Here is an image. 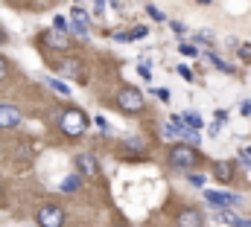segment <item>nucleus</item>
I'll use <instances>...</instances> for the list:
<instances>
[{"label": "nucleus", "mask_w": 251, "mask_h": 227, "mask_svg": "<svg viewBox=\"0 0 251 227\" xmlns=\"http://www.w3.org/2000/svg\"><path fill=\"white\" fill-rule=\"evenodd\" d=\"M62 189L64 192H76L79 189V175H70L67 181H62Z\"/></svg>", "instance_id": "dca6fc26"}, {"label": "nucleus", "mask_w": 251, "mask_h": 227, "mask_svg": "<svg viewBox=\"0 0 251 227\" xmlns=\"http://www.w3.org/2000/svg\"><path fill=\"white\" fill-rule=\"evenodd\" d=\"M199 3H210V0H199Z\"/></svg>", "instance_id": "2f4dec72"}, {"label": "nucleus", "mask_w": 251, "mask_h": 227, "mask_svg": "<svg viewBox=\"0 0 251 227\" xmlns=\"http://www.w3.org/2000/svg\"><path fill=\"white\" fill-rule=\"evenodd\" d=\"M249 155H251V149H249Z\"/></svg>", "instance_id": "473e14b6"}, {"label": "nucleus", "mask_w": 251, "mask_h": 227, "mask_svg": "<svg viewBox=\"0 0 251 227\" xmlns=\"http://www.w3.org/2000/svg\"><path fill=\"white\" fill-rule=\"evenodd\" d=\"M44 44L53 47V50H67V47H70V38L62 35L59 29H53V32H44Z\"/></svg>", "instance_id": "9d476101"}, {"label": "nucleus", "mask_w": 251, "mask_h": 227, "mask_svg": "<svg viewBox=\"0 0 251 227\" xmlns=\"http://www.w3.org/2000/svg\"><path fill=\"white\" fill-rule=\"evenodd\" d=\"M21 125V111L15 105H0V128H15Z\"/></svg>", "instance_id": "0eeeda50"}, {"label": "nucleus", "mask_w": 251, "mask_h": 227, "mask_svg": "<svg viewBox=\"0 0 251 227\" xmlns=\"http://www.w3.org/2000/svg\"><path fill=\"white\" fill-rule=\"evenodd\" d=\"M76 169H79V175H97L100 172V163H97V158L94 155H79L76 158Z\"/></svg>", "instance_id": "6e6552de"}, {"label": "nucleus", "mask_w": 251, "mask_h": 227, "mask_svg": "<svg viewBox=\"0 0 251 227\" xmlns=\"http://www.w3.org/2000/svg\"><path fill=\"white\" fill-rule=\"evenodd\" d=\"M111 38H114V41H120V44H126V41H131V35H128V32H114Z\"/></svg>", "instance_id": "412c9836"}, {"label": "nucleus", "mask_w": 251, "mask_h": 227, "mask_svg": "<svg viewBox=\"0 0 251 227\" xmlns=\"http://www.w3.org/2000/svg\"><path fill=\"white\" fill-rule=\"evenodd\" d=\"M0 44H6V32L3 29H0Z\"/></svg>", "instance_id": "c756f323"}, {"label": "nucleus", "mask_w": 251, "mask_h": 227, "mask_svg": "<svg viewBox=\"0 0 251 227\" xmlns=\"http://www.w3.org/2000/svg\"><path fill=\"white\" fill-rule=\"evenodd\" d=\"M196 160H199V155H196V149H193V146L178 143V146H173V149H170V166H173V169H193V166H196Z\"/></svg>", "instance_id": "f03ea898"}, {"label": "nucleus", "mask_w": 251, "mask_h": 227, "mask_svg": "<svg viewBox=\"0 0 251 227\" xmlns=\"http://www.w3.org/2000/svg\"><path fill=\"white\" fill-rule=\"evenodd\" d=\"M117 108H123L126 114H137L143 108V96L137 88H120L117 91Z\"/></svg>", "instance_id": "7ed1b4c3"}, {"label": "nucleus", "mask_w": 251, "mask_h": 227, "mask_svg": "<svg viewBox=\"0 0 251 227\" xmlns=\"http://www.w3.org/2000/svg\"><path fill=\"white\" fill-rule=\"evenodd\" d=\"M6 73H9V64H6V58H0V79H3Z\"/></svg>", "instance_id": "a878e982"}, {"label": "nucleus", "mask_w": 251, "mask_h": 227, "mask_svg": "<svg viewBox=\"0 0 251 227\" xmlns=\"http://www.w3.org/2000/svg\"><path fill=\"white\" fill-rule=\"evenodd\" d=\"M219 219H222L225 225H231V227H240V222H243V219H240V216H234V213H231L228 207H225V210L219 213Z\"/></svg>", "instance_id": "4468645a"}, {"label": "nucleus", "mask_w": 251, "mask_h": 227, "mask_svg": "<svg viewBox=\"0 0 251 227\" xmlns=\"http://www.w3.org/2000/svg\"><path fill=\"white\" fill-rule=\"evenodd\" d=\"M44 85H50L56 93H62V96H70V85H64L62 79H53V76H47L44 79Z\"/></svg>", "instance_id": "f8f14e48"}, {"label": "nucleus", "mask_w": 251, "mask_h": 227, "mask_svg": "<svg viewBox=\"0 0 251 227\" xmlns=\"http://www.w3.org/2000/svg\"><path fill=\"white\" fill-rule=\"evenodd\" d=\"M53 26H56L59 32H70V21H67L64 15H56V21H53Z\"/></svg>", "instance_id": "f3484780"}, {"label": "nucleus", "mask_w": 251, "mask_h": 227, "mask_svg": "<svg viewBox=\"0 0 251 227\" xmlns=\"http://www.w3.org/2000/svg\"><path fill=\"white\" fill-rule=\"evenodd\" d=\"M62 70L67 73V76H73V79H79V76H82V67H79L76 61H64V64H62Z\"/></svg>", "instance_id": "2eb2a0df"}, {"label": "nucleus", "mask_w": 251, "mask_h": 227, "mask_svg": "<svg viewBox=\"0 0 251 227\" xmlns=\"http://www.w3.org/2000/svg\"><path fill=\"white\" fill-rule=\"evenodd\" d=\"M146 32H149V29H146V26H134V29H131V32H128V35H131V41H134V38H143V35H146Z\"/></svg>", "instance_id": "aec40b11"}, {"label": "nucleus", "mask_w": 251, "mask_h": 227, "mask_svg": "<svg viewBox=\"0 0 251 227\" xmlns=\"http://www.w3.org/2000/svg\"><path fill=\"white\" fill-rule=\"evenodd\" d=\"M181 119H184V122H187L190 128H201V116H199V114H184V116H181Z\"/></svg>", "instance_id": "a211bd4d"}, {"label": "nucleus", "mask_w": 251, "mask_h": 227, "mask_svg": "<svg viewBox=\"0 0 251 227\" xmlns=\"http://www.w3.org/2000/svg\"><path fill=\"white\" fill-rule=\"evenodd\" d=\"M146 12H149V18H152V21H167V15H164L158 6H152V3L146 6Z\"/></svg>", "instance_id": "6ab92c4d"}, {"label": "nucleus", "mask_w": 251, "mask_h": 227, "mask_svg": "<svg viewBox=\"0 0 251 227\" xmlns=\"http://www.w3.org/2000/svg\"><path fill=\"white\" fill-rule=\"evenodd\" d=\"M240 111L246 114V116H251V99H246V102H243V105H240Z\"/></svg>", "instance_id": "393cba45"}, {"label": "nucleus", "mask_w": 251, "mask_h": 227, "mask_svg": "<svg viewBox=\"0 0 251 227\" xmlns=\"http://www.w3.org/2000/svg\"><path fill=\"white\" fill-rule=\"evenodd\" d=\"M88 18H91V15L76 6V9L70 12V32H76L79 38H88Z\"/></svg>", "instance_id": "423d86ee"}, {"label": "nucleus", "mask_w": 251, "mask_h": 227, "mask_svg": "<svg viewBox=\"0 0 251 227\" xmlns=\"http://www.w3.org/2000/svg\"><path fill=\"white\" fill-rule=\"evenodd\" d=\"M64 210L62 207H41L38 210V227H62Z\"/></svg>", "instance_id": "20e7f679"}, {"label": "nucleus", "mask_w": 251, "mask_h": 227, "mask_svg": "<svg viewBox=\"0 0 251 227\" xmlns=\"http://www.w3.org/2000/svg\"><path fill=\"white\" fill-rule=\"evenodd\" d=\"M102 6H105V0H94V12H97V15L102 12Z\"/></svg>", "instance_id": "bb28decb"}, {"label": "nucleus", "mask_w": 251, "mask_h": 227, "mask_svg": "<svg viewBox=\"0 0 251 227\" xmlns=\"http://www.w3.org/2000/svg\"><path fill=\"white\" fill-rule=\"evenodd\" d=\"M190 183L193 186H204V175H190Z\"/></svg>", "instance_id": "4be33fe9"}, {"label": "nucleus", "mask_w": 251, "mask_h": 227, "mask_svg": "<svg viewBox=\"0 0 251 227\" xmlns=\"http://www.w3.org/2000/svg\"><path fill=\"white\" fill-rule=\"evenodd\" d=\"M204 225V216L199 210H181L178 213V227H201Z\"/></svg>", "instance_id": "1a4fd4ad"}, {"label": "nucleus", "mask_w": 251, "mask_h": 227, "mask_svg": "<svg viewBox=\"0 0 251 227\" xmlns=\"http://www.w3.org/2000/svg\"><path fill=\"white\" fill-rule=\"evenodd\" d=\"M204 198H207V204H213V207H234V204H240V195H234V192H219V189H207L204 192Z\"/></svg>", "instance_id": "39448f33"}, {"label": "nucleus", "mask_w": 251, "mask_h": 227, "mask_svg": "<svg viewBox=\"0 0 251 227\" xmlns=\"http://www.w3.org/2000/svg\"><path fill=\"white\" fill-rule=\"evenodd\" d=\"M196 41H199V44H210V32H199Z\"/></svg>", "instance_id": "b1692460"}, {"label": "nucleus", "mask_w": 251, "mask_h": 227, "mask_svg": "<svg viewBox=\"0 0 251 227\" xmlns=\"http://www.w3.org/2000/svg\"><path fill=\"white\" fill-rule=\"evenodd\" d=\"M178 50H181V53H184V56H196V47H193V44H181V47H178Z\"/></svg>", "instance_id": "5701e85b"}, {"label": "nucleus", "mask_w": 251, "mask_h": 227, "mask_svg": "<svg viewBox=\"0 0 251 227\" xmlns=\"http://www.w3.org/2000/svg\"><path fill=\"white\" fill-rule=\"evenodd\" d=\"M178 73H181V76H184V79H193V73H190L187 67H184V64H181V67H178Z\"/></svg>", "instance_id": "cd10ccee"}, {"label": "nucleus", "mask_w": 251, "mask_h": 227, "mask_svg": "<svg viewBox=\"0 0 251 227\" xmlns=\"http://www.w3.org/2000/svg\"><path fill=\"white\" fill-rule=\"evenodd\" d=\"M240 56H246V58H251V47H240Z\"/></svg>", "instance_id": "c85d7f7f"}, {"label": "nucleus", "mask_w": 251, "mask_h": 227, "mask_svg": "<svg viewBox=\"0 0 251 227\" xmlns=\"http://www.w3.org/2000/svg\"><path fill=\"white\" fill-rule=\"evenodd\" d=\"M59 128H62L67 137H82V134L88 131V116L79 111V108H70V111L62 114V119H59Z\"/></svg>", "instance_id": "f257e3e1"}, {"label": "nucleus", "mask_w": 251, "mask_h": 227, "mask_svg": "<svg viewBox=\"0 0 251 227\" xmlns=\"http://www.w3.org/2000/svg\"><path fill=\"white\" fill-rule=\"evenodd\" d=\"M207 61H210V64H213L216 70H222V73H234V67H231V64H225L222 58H219V56H213V53H207Z\"/></svg>", "instance_id": "ddd939ff"}, {"label": "nucleus", "mask_w": 251, "mask_h": 227, "mask_svg": "<svg viewBox=\"0 0 251 227\" xmlns=\"http://www.w3.org/2000/svg\"><path fill=\"white\" fill-rule=\"evenodd\" d=\"M213 172H216V178H219V181H231V178H234V166H231L228 160H219Z\"/></svg>", "instance_id": "9b49d317"}, {"label": "nucleus", "mask_w": 251, "mask_h": 227, "mask_svg": "<svg viewBox=\"0 0 251 227\" xmlns=\"http://www.w3.org/2000/svg\"><path fill=\"white\" fill-rule=\"evenodd\" d=\"M240 227H251V222H240Z\"/></svg>", "instance_id": "7c9ffc66"}]
</instances>
